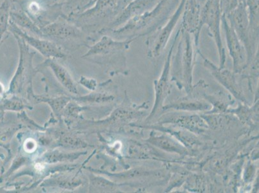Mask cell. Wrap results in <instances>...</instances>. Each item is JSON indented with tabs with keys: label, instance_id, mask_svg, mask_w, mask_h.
<instances>
[{
	"label": "cell",
	"instance_id": "1",
	"mask_svg": "<svg viewBox=\"0 0 259 193\" xmlns=\"http://www.w3.org/2000/svg\"><path fill=\"white\" fill-rule=\"evenodd\" d=\"M180 2L181 0H161L151 11L132 19L113 33L116 36H130L129 39L147 36L166 23Z\"/></svg>",
	"mask_w": 259,
	"mask_h": 193
},
{
	"label": "cell",
	"instance_id": "2",
	"mask_svg": "<svg viewBox=\"0 0 259 193\" xmlns=\"http://www.w3.org/2000/svg\"><path fill=\"white\" fill-rule=\"evenodd\" d=\"M223 12L220 0H205L201 8V27L206 26L209 36L212 37L220 58V67H225L226 51L224 47L221 25H222Z\"/></svg>",
	"mask_w": 259,
	"mask_h": 193
},
{
	"label": "cell",
	"instance_id": "3",
	"mask_svg": "<svg viewBox=\"0 0 259 193\" xmlns=\"http://www.w3.org/2000/svg\"><path fill=\"white\" fill-rule=\"evenodd\" d=\"M185 0H181L178 8L166 23L146 37L145 45L148 57L158 58L168 44L171 35L182 16Z\"/></svg>",
	"mask_w": 259,
	"mask_h": 193
},
{
	"label": "cell",
	"instance_id": "4",
	"mask_svg": "<svg viewBox=\"0 0 259 193\" xmlns=\"http://www.w3.org/2000/svg\"><path fill=\"white\" fill-rule=\"evenodd\" d=\"M226 17L246 49L248 66L258 51L254 50L249 38V20L246 4H239L234 11L226 15Z\"/></svg>",
	"mask_w": 259,
	"mask_h": 193
},
{
	"label": "cell",
	"instance_id": "5",
	"mask_svg": "<svg viewBox=\"0 0 259 193\" xmlns=\"http://www.w3.org/2000/svg\"><path fill=\"white\" fill-rule=\"evenodd\" d=\"M180 39L176 54L177 68L180 70L187 86L190 87L194 65V39L192 35L181 29Z\"/></svg>",
	"mask_w": 259,
	"mask_h": 193
},
{
	"label": "cell",
	"instance_id": "6",
	"mask_svg": "<svg viewBox=\"0 0 259 193\" xmlns=\"http://www.w3.org/2000/svg\"><path fill=\"white\" fill-rule=\"evenodd\" d=\"M221 26L225 32L228 53L234 62V71L235 73L241 72L248 67V57L246 49L223 14Z\"/></svg>",
	"mask_w": 259,
	"mask_h": 193
},
{
	"label": "cell",
	"instance_id": "7",
	"mask_svg": "<svg viewBox=\"0 0 259 193\" xmlns=\"http://www.w3.org/2000/svg\"><path fill=\"white\" fill-rule=\"evenodd\" d=\"M202 6L199 0H185L181 20V29L192 35L199 51Z\"/></svg>",
	"mask_w": 259,
	"mask_h": 193
},
{
	"label": "cell",
	"instance_id": "8",
	"mask_svg": "<svg viewBox=\"0 0 259 193\" xmlns=\"http://www.w3.org/2000/svg\"><path fill=\"white\" fill-rule=\"evenodd\" d=\"M181 34V29L179 28L178 31L176 32L175 37L173 40L172 44L167 55L165 63H164L163 69H162V74L159 79L155 82V102L154 108H153L151 115L149 117V119L154 116V114L160 108L162 107L163 105L164 101L168 95L169 91V72L171 69V60H172V54L174 49L175 48L177 41L180 37Z\"/></svg>",
	"mask_w": 259,
	"mask_h": 193
},
{
	"label": "cell",
	"instance_id": "9",
	"mask_svg": "<svg viewBox=\"0 0 259 193\" xmlns=\"http://www.w3.org/2000/svg\"><path fill=\"white\" fill-rule=\"evenodd\" d=\"M9 29L13 34L17 35L23 41L41 53L45 57L48 58H63L65 55L60 47L53 42L47 41L34 37L23 32L20 27L10 21Z\"/></svg>",
	"mask_w": 259,
	"mask_h": 193
},
{
	"label": "cell",
	"instance_id": "10",
	"mask_svg": "<svg viewBox=\"0 0 259 193\" xmlns=\"http://www.w3.org/2000/svg\"><path fill=\"white\" fill-rule=\"evenodd\" d=\"M161 0H133L124 7L121 13L112 23L113 27H116L124 24L134 18L144 15L154 9Z\"/></svg>",
	"mask_w": 259,
	"mask_h": 193
},
{
	"label": "cell",
	"instance_id": "11",
	"mask_svg": "<svg viewBox=\"0 0 259 193\" xmlns=\"http://www.w3.org/2000/svg\"><path fill=\"white\" fill-rule=\"evenodd\" d=\"M201 56L204 59V67L211 72V74L215 77V78L221 82L224 86L227 87V88L229 89L231 92L239 98V89H238L237 86L235 85V82H236L235 81L234 75H233L232 72L225 69V67H217L211 61L204 58V56H202L201 54Z\"/></svg>",
	"mask_w": 259,
	"mask_h": 193
},
{
	"label": "cell",
	"instance_id": "12",
	"mask_svg": "<svg viewBox=\"0 0 259 193\" xmlns=\"http://www.w3.org/2000/svg\"><path fill=\"white\" fill-rule=\"evenodd\" d=\"M249 20V38L252 47L258 49V0H246Z\"/></svg>",
	"mask_w": 259,
	"mask_h": 193
},
{
	"label": "cell",
	"instance_id": "13",
	"mask_svg": "<svg viewBox=\"0 0 259 193\" xmlns=\"http://www.w3.org/2000/svg\"><path fill=\"white\" fill-rule=\"evenodd\" d=\"M44 36L60 39L76 38L81 36V32L76 27L63 23H54L41 30Z\"/></svg>",
	"mask_w": 259,
	"mask_h": 193
},
{
	"label": "cell",
	"instance_id": "14",
	"mask_svg": "<svg viewBox=\"0 0 259 193\" xmlns=\"http://www.w3.org/2000/svg\"><path fill=\"white\" fill-rule=\"evenodd\" d=\"M46 65L51 68L59 81L66 88L69 89L70 92L73 93H77L74 82L73 81L69 73L64 67L52 60H47Z\"/></svg>",
	"mask_w": 259,
	"mask_h": 193
},
{
	"label": "cell",
	"instance_id": "15",
	"mask_svg": "<svg viewBox=\"0 0 259 193\" xmlns=\"http://www.w3.org/2000/svg\"><path fill=\"white\" fill-rule=\"evenodd\" d=\"M11 20L18 27H22L23 29L29 30L37 36H44L42 30L39 29L36 25L34 24L28 17L25 14L21 13V12H14L11 11Z\"/></svg>",
	"mask_w": 259,
	"mask_h": 193
},
{
	"label": "cell",
	"instance_id": "16",
	"mask_svg": "<svg viewBox=\"0 0 259 193\" xmlns=\"http://www.w3.org/2000/svg\"><path fill=\"white\" fill-rule=\"evenodd\" d=\"M10 0H4L0 2V44L10 25Z\"/></svg>",
	"mask_w": 259,
	"mask_h": 193
},
{
	"label": "cell",
	"instance_id": "17",
	"mask_svg": "<svg viewBox=\"0 0 259 193\" xmlns=\"http://www.w3.org/2000/svg\"><path fill=\"white\" fill-rule=\"evenodd\" d=\"M223 15H227L239 6V0H220Z\"/></svg>",
	"mask_w": 259,
	"mask_h": 193
},
{
	"label": "cell",
	"instance_id": "18",
	"mask_svg": "<svg viewBox=\"0 0 259 193\" xmlns=\"http://www.w3.org/2000/svg\"><path fill=\"white\" fill-rule=\"evenodd\" d=\"M24 148L26 152L32 153L36 150V143L33 140H27L25 142Z\"/></svg>",
	"mask_w": 259,
	"mask_h": 193
},
{
	"label": "cell",
	"instance_id": "19",
	"mask_svg": "<svg viewBox=\"0 0 259 193\" xmlns=\"http://www.w3.org/2000/svg\"><path fill=\"white\" fill-rule=\"evenodd\" d=\"M119 2V7H121L122 9H124V7H126L130 2L133 1V0H118Z\"/></svg>",
	"mask_w": 259,
	"mask_h": 193
},
{
	"label": "cell",
	"instance_id": "20",
	"mask_svg": "<svg viewBox=\"0 0 259 193\" xmlns=\"http://www.w3.org/2000/svg\"><path fill=\"white\" fill-rule=\"evenodd\" d=\"M5 88L3 84L0 82V96H2L4 93Z\"/></svg>",
	"mask_w": 259,
	"mask_h": 193
},
{
	"label": "cell",
	"instance_id": "21",
	"mask_svg": "<svg viewBox=\"0 0 259 193\" xmlns=\"http://www.w3.org/2000/svg\"><path fill=\"white\" fill-rule=\"evenodd\" d=\"M239 4H246V0H239Z\"/></svg>",
	"mask_w": 259,
	"mask_h": 193
}]
</instances>
